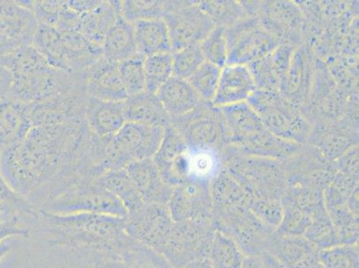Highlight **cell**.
Instances as JSON below:
<instances>
[{"mask_svg":"<svg viewBox=\"0 0 359 268\" xmlns=\"http://www.w3.org/2000/svg\"><path fill=\"white\" fill-rule=\"evenodd\" d=\"M93 145L84 119L34 126L21 142L0 153V175L29 201L48 186L89 171Z\"/></svg>","mask_w":359,"mask_h":268,"instance_id":"obj_1","label":"cell"},{"mask_svg":"<svg viewBox=\"0 0 359 268\" xmlns=\"http://www.w3.org/2000/svg\"><path fill=\"white\" fill-rule=\"evenodd\" d=\"M51 244L72 253L91 256L113 253L133 239L126 231V218L81 213L57 215L39 209L37 217Z\"/></svg>","mask_w":359,"mask_h":268,"instance_id":"obj_2","label":"cell"},{"mask_svg":"<svg viewBox=\"0 0 359 268\" xmlns=\"http://www.w3.org/2000/svg\"><path fill=\"white\" fill-rule=\"evenodd\" d=\"M2 58L11 74V97L21 102L42 103L84 88L80 75L52 67L34 45Z\"/></svg>","mask_w":359,"mask_h":268,"instance_id":"obj_3","label":"cell"},{"mask_svg":"<svg viewBox=\"0 0 359 268\" xmlns=\"http://www.w3.org/2000/svg\"><path fill=\"white\" fill-rule=\"evenodd\" d=\"M48 63L68 74L81 75L103 57L102 48L77 32H64L39 25L34 43Z\"/></svg>","mask_w":359,"mask_h":268,"instance_id":"obj_4","label":"cell"},{"mask_svg":"<svg viewBox=\"0 0 359 268\" xmlns=\"http://www.w3.org/2000/svg\"><path fill=\"white\" fill-rule=\"evenodd\" d=\"M164 133L163 127L127 122L113 136L100 138L104 171L125 169L130 163L152 159Z\"/></svg>","mask_w":359,"mask_h":268,"instance_id":"obj_5","label":"cell"},{"mask_svg":"<svg viewBox=\"0 0 359 268\" xmlns=\"http://www.w3.org/2000/svg\"><path fill=\"white\" fill-rule=\"evenodd\" d=\"M40 210L57 215L93 213L126 218L125 208L97 180H84L45 199Z\"/></svg>","mask_w":359,"mask_h":268,"instance_id":"obj_6","label":"cell"},{"mask_svg":"<svg viewBox=\"0 0 359 268\" xmlns=\"http://www.w3.org/2000/svg\"><path fill=\"white\" fill-rule=\"evenodd\" d=\"M279 160L240 154L228 164L227 171L239 182L248 199L282 201L286 176Z\"/></svg>","mask_w":359,"mask_h":268,"instance_id":"obj_7","label":"cell"},{"mask_svg":"<svg viewBox=\"0 0 359 268\" xmlns=\"http://www.w3.org/2000/svg\"><path fill=\"white\" fill-rule=\"evenodd\" d=\"M247 103L273 135L299 145L308 140L309 123L294 105L278 91L257 89Z\"/></svg>","mask_w":359,"mask_h":268,"instance_id":"obj_8","label":"cell"},{"mask_svg":"<svg viewBox=\"0 0 359 268\" xmlns=\"http://www.w3.org/2000/svg\"><path fill=\"white\" fill-rule=\"evenodd\" d=\"M214 233L213 219L175 222L165 243L156 253L175 268H184L208 257Z\"/></svg>","mask_w":359,"mask_h":268,"instance_id":"obj_9","label":"cell"},{"mask_svg":"<svg viewBox=\"0 0 359 268\" xmlns=\"http://www.w3.org/2000/svg\"><path fill=\"white\" fill-rule=\"evenodd\" d=\"M214 227L230 236L243 253L257 257L269 248L273 229L261 222L248 205L214 208Z\"/></svg>","mask_w":359,"mask_h":268,"instance_id":"obj_10","label":"cell"},{"mask_svg":"<svg viewBox=\"0 0 359 268\" xmlns=\"http://www.w3.org/2000/svg\"><path fill=\"white\" fill-rule=\"evenodd\" d=\"M164 20L171 39L172 53L201 44L217 26L200 5L191 2L166 1Z\"/></svg>","mask_w":359,"mask_h":268,"instance_id":"obj_11","label":"cell"},{"mask_svg":"<svg viewBox=\"0 0 359 268\" xmlns=\"http://www.w3.org/2000/svg\"><path fill=\"white\" fill-rule=\"evenodd\" d=\"M227 65H250L262 60L280 45L275 34L256 20H245L226 29Z\"/></svg>","mask_w":359,"mask_h":268,"instance_id":"obj_12","label":"cell"},{"mask_svg":"<svg viewBox=\"0 0 359 268\" xmlns=\"http://www.w3.org/2000/svg\"><path fill=\"white\" fill-rule=\"evenodd\" d=\"M171 126L181 134L190 148L215 147L226 142L223 119L218 107L202 102L186 116L171 120Z\"/></svg>","mask_w":359,"mask_h":268,"instance_id":"obj_13","label":"cell"},{"mask_svg":"<svg viewBox=\"0 0 359 268\" xmlns=\"http://www.w3.org/2000/svg\"><path fill=\"white\" fill-rule=\"evenodd\" d=\"M39 21L25 1H0V55L32 45Z\"/></svg>","mask_w":359,"mask_h":268,"instance_id":"obj_14","label":"cell"},{"mask_svg":"<svg viewBox=\"0 0 359 268\" xmlns=\"http://www.w3.org/2000/svg\"><path fill=\"white\" fill-rule=\"evenodd\" d=\"M174 224L168 205L146 203L126 218V231L133 241L158 251Z\"/></svg>","mask_w":359,"mask_h":268,"instance_id":"obj_15","label":"cell"},{"mask_svg":"<svg viewBox=\"0 0 359 268\" xmlns=\"http://www.w3.org/2000/svg\"><path fill=\"white\" fill-rule=\"evenodd\" d=\"M168 207L175 222L213 219L210 182L187 180L175 186Z\"/></svg>","mask_w":359,"mask_h":268,"instance_id":"obj_16","label":"cell"},{"mask_svg":"<svg viewBox=\"0 0 359 268\" xmlns=\"http://www.w3.org/2000/svg\"><path fill=\"white\" fill-rule=\"evenodd\" d=\"M152 160L163 180L171 187L189 179V147L172 126L165 129L161 145Z\"/></svg>","mask_w":359,"mask_h":268,"instance_id":"obj_17","label":"cell"},{"mask_svg":"<svg viewBox=\"0 0 359 268\" xmlns=\"http://www.w3.org/2000/svg\"><path fill=\"white\" fill-rule=\"evenodd\" d=\"M88 98L106 101H125L128 99L118 63L102 57L81 75Z\"/></svg>","mask_w":359,"mask_h":268,"instance_id":"obj_18","label":"cell"},{"mask_svg":"<svg viewBox=\"0 0 359 268\" xmlns=\"http://www.w3.org/2000/svg\"><path fill=\"white\" fill-rule=\"evenodd\" d=\"M223 119L226 142L237 149L249 145L264 130L262 120L247 102L218 107Z\"/></svg>","mask_w":359,"mask_h":268,"instance_id":"obj_19","label":"cell"},{"mask_svg":"<svg viewBox=\"0 0 359 268\" xmlns=\"http://www.w3.org/2000/svg\"><path fill=\"white\" fill-rule=\"evenodd\" d=\"M257 89L248 65H226L222 68L219 83L212 105L220 107L247 102Z\"/></svg>","mask_w":359,"mask_h":268,"instance_id":"obj_20","label":"cell"},{"mask_svg":"<svg viewBox=\"0 0 359 268\" xmlns=\"http://www.w3.org/2000/svg\"><path fill=\"white\" fill-rule=\"evenodd\" d=\"M88 129L97 138L113 136L127 123L125 101H106L88 98L84 107Z\"/></svg>","mask_w":359,"mask_h":268,"instance_id":"obj_21","label":"cell"},{"mask_svg":"<svg viewBox=\"0 0 359 268\" xmlns=\"http://www.w3.org/2000/svg\"><path fill=\"white\" fill-rule=\"evenodd\" d=\"M294 51L293 46L279 45L262 60L248 65L257 89L282 91Z\"/></svg>","mask_w":359,"mask_h":268,"instance_id":"obj_22","label":"cell"},{"mask_svg":"<svg viewBox=\"0 0 359 268\" xmlns=\"http://www.w3.org/2000/svg\"><path fill=\"white\" fill-rule=\"evenodd\" d=\"M94 262L102 268H175L162 255L133 240L113 253L96 256Z\"/></svg>","mask_w":359,"mask_h":268,"instance_id":"obj_23","label":"cell"},{"mask_svg":"<svg viewBox=\"0 0 359 268\" xmlns=\"http://www.w3.org/2000/svg\"><path fill=\"white\" fill-rule=\"evenodd\" d=\"M32 128L30 105L12 97L0 101V153L21 142Z\"/></svg>","mask_w":359,"mask_h":268,"instance_id":"obj_24","label":"cell"},{"mask_svg":"<svg viewBox=\"0 0 359 268\" xmlns=\"http://www.w3.org/2000/svg\"><path fill=\"white\" fill-rule=\"evenodd\" d=\"M125 169L145 203L168 205L174 188L163 180L152 159L130 163Z\"/></svg>","mask_w":359,"mask_h":268,"instance_id":"obj_25","label":"cell"},{"mask_svg":"<svg viewBox=\"0 0 359 268\" xmlns=\"http://www.w3.org/2000/svg\"><path fill=\"white\" fill-rule=\"evenodd\" d=\"M155 95L171 120L186 116L203 102L187 80L176 76L170 78Z\"/></svg>","mask_w":359,"mask_h":268,"instance_id":"obj_26","label":"cell"},{"mask_svg":"<svg viewBox=\"0 0 359 268\" xmlns=\"http://www.w3.org/2000/svg\"><path fill=\"white\" fill-rule=\"evenodd\" d=\"M119 15L120 1H99L95 8L81 14L77 32L101 48L107 32Z\"/></svg>","mask_w":359,"mask_h":268,"instance_id":"obj_27","label":"cell"},{"mask_svg":"<svg viewBox=\"0 0 359 268\" xmlns=\"http://www.w3.org/2000/svg\"><path fill=\"white\" fill-rule=\"evenodd\" d=\"M269 248H273L278 260L287 268H318L316 248L302 236H286L271 240Z\"/></svg>","mask_w":359,"mask_h":268,"instance_id":"obj_28","label":"cell"},{"mask_svg":"<svg viewBox=\"0 0 359 268\" xmlns=\"http://www.w3.org/2000/svg\"><path fill=\"white\" fill-rule=\"evenodd\" d=\"M101 48L103 57L116 63L138 55L133 24L126 21L121 14L117 16L115 24L107 32Z\"/></svg>","mask_w":359,"mask_h":268,"instance_id":"obj_29","label":"cell"},{"mask_svg":"<svg viewBox=\"0 0 359 268\" xmlns=\"http://www.w3.org/2000/svg\"><path fill=\"white\" fill-rule=\"evenodd\" d=\"M135 34L138 54L149 55L172 53L171 39L164 19H149L135 22Z\"/></svg>","mask_w":359,"mask_h":268,"instance_id":"obj_30","label":"cell"},{"mask_svg":"<svg viewBox=\"0 0 359 268\" xmlns=\"http://www.w3.org/2000/svg\"><path fill=\"white\" fill-rule=\"evenodd\" d=\"M127 122L159 126H171V119L155 94L147 93L130 97L126 100Z\"/></svg>","mask_w":359,"mask_h":268,"instance_id":"obj_31","label":"cell"},{"mask_svg":"<svg viewBox=\"0 0 359 268\" xmlns=\"http://www.w3.org/2000/svg\"><path fill=\"white\" fill-rule=\"evenodd\" d=\"M97 182L118 199L126 210L127 217L136 213L146 204L126 169L106 172Z\"/></svg>","mask_w":359,"mask_h":268,"instance_id":"obj_32","label":"cell"},{"mask_svg":"<svg viewBox=\"0 0 359 268\" xmlns=\"http://www.w3.org/2000/svg\"><path fill=\"white\" fill-rule=\"evenodd\" d=\"M310 55L305 48H295L285 85L280 93L288 100L304 97L311 77Z\"/></svg>","mask_w":359,"mask_h":268,"instance_id":"obj_33","label":"cell"},{"mask_svg":"<svg viewBox=\"0 0 359 268\" xmlns=\"http://www.w3.org/2000/svg\"><path fill=\"white\" fill-rule=\"evenodd\" d=\"M224 160L220 149L215 147H189V179L210 182L223 169Z\"/></svg>","mask_w":359,"mask_h":268,"instance_id":"obj_34","label":"cell"},{"mask_svg":"<svg viewBox=\"0 0 359 268\" xmlns=\"http://www.w3.org/2000/svg\"><path fill=\"white\" fill-rule=\"evenodd\" d=\"M244 253L237 243L223 232L215 228L208 260L214 268H241Z\"/></svg>","mask_w":359,"mask_h":268,"instance_id":"obj_35","label":"cell"},{"mask_svg":"<svg viewBox=\"0 0 359 268\" xmlns=\"http://www.w3.org/2000/svg\"><path fill=\"white\" fill-rule=\"evenodd\" d=\"M210 194L214 208L248 205L246 192L226 169L210 182Z\"/></svg>","mask_w":359,"mask_h":268,"instance_id":"obj_36","label":"cell"},{"mask_svg":"<svg viewBox=\"0 0 359 268\" xmlns=\"http://www.w3.org/2000/svg\"><path fill=\"white\" fill-rule=\"evenodd\" d=\"M144 74L147 93L156 94L172 76V55L161 53L145 58Z\"/></svg>","mask_w":359,"mask_h":268,"instance_id":"obj_37","label":"cell"},{"mask_svg":"<svg viewBox=\"0 0 359 268\" xmlns=\"http://www.w3.org/2000/svg\"><path fill=\"white\" fill-rule=\"evenodd\" d=\"M166 1L126 0L120 1V14L130 24L149 19H164Z\"/></svg>","mask_w":359,"mask_h":268,"instance_id":"obj_38","label":"cell"},{"mask_svg":"<svg viewBox=\"0 0 359 268\" xmlns=\"http://www.w3.org/2000/svg\"><path fill=\"white\" fill-rule=\"evenodd\" d=\"M303 235L313 246L321 250L339 244L334 225L324 208L313 217L311 225Z\"/></svg>","mask_w":359,"mask_h":268,"instance_id":"obj_39","label":"cell"},{"mask_svg":"<svg viewBox=\"0 0 359 268\" xmlns=\"http://www.w3.org/2000/svg\"><path fill=\"white\" fill-rule=\"evenodd\" d=\"M144 61L145 58L138 54L118 63L121 79L128 98L146 91Z\"/></svg>","mask_w":359,"mask_h":268,"instance_id":"obj_40","label":"cell"},{"mask_svg":"<svg viewBox=\"0 0 359 268\" xmlns=\"http://www.w3.org/2000/svg\"><path fill=\"white\" fill-rule=\"evenodd\" d=\"M222 68L205 61L187 80L204 102L212 103L219 83Z\"/></svg>","mask_w":359,"mask_h":268,"instance_id":"obj_41","label":"cell"},{"mask_svg":"<svg viewBox=\"0 0 359 268\" xmlns=\"http://www.w3.org/2000/svg\"><path fill=\"white\" fill-rule=\"evenodd\" d=\"M318 260L324 268H358L357 244H337L323 248Z\"/></svg>","mask_w":359,"mask_h":268,"instance_id":"obj_42","label":"cell"},{"mask_svg":"<svg viewBox=\"0 0 359 268\" xmlns=\"http://www.w3.org/2000/svg\"><path fill=\"white\" fill-rule=\"evenodd\" d=\"M283 220L278 227L280 235L302 236L311 225L313 215L283 198Z\"/></svg>","mask_w":359,"mask_h":268,"instance_id":"obj_43","label":"cell"},{"mask_svg":"<svg viewBox=\"0 0 359 268\" xmlns=\"http://www.w3.org/2000/svg\"><path fill=\"white\" fill-rule=\"evenodd\" d=\"M205 60L224 68L228 60L226 28L215 26L213 31L200 44Z\"/></svg>","mask_w":359,"mask_h":268,"instance_id":"obj_44","label":"cell"},{"mask_svg":"<svg viewBox=\"0 0 359 268\" xmlns=\"http://www.w3.org/2000/svg\"><path fill=\"white\" fill-rule=\"evenodd\" d=\"M172 76L188 80L204 63L200 44L189 46L172 53Z\"/></svg>","mask_w":359,"mask_h":268,"instance_id":"obj_45","label":"cell"},{"mask_svg":"<svg viewBox=\"0 0 359 268\" xmlns=\"http://www.w3.org/2000/svg\"><path fill=\"white\" fill-rule=\"evenodd\" d=\"M233 2H205L201 8L210 15L217 26L224 27L233 26V22L237 24L236 18H240V6L231 4ZM234 24V25H235Z\"/></svg>","mask_w":359,"mask_h":268,"instance_id":"obj_46","label":"cell"},{"mask_svg":"<svg viewBox=\"0 0 359 268\" xmlns=\"http://www.w3.org/2000/svg\"><path fill=\"white\" fill-rule=\"evenodd\" d=\"M25 4L34 13L39 24L55 27L62 1H25Z\"/></svg>","mask_w":359,"mask_h":268,"instance_id":"obj_47","label":"cell"},{"mask_svg":"<svg viewBox=\"0 0 359 268\" xmlns=\"http://www.w3.org/2000/svg\"><path fill=\"white\" fill-rule=\"evenodd\" d=\"M30 234V229L25 225L24 222H0V243L15 237L29 238Z\"/></svg>","mask_w":359,"mask_h":268,"instance_id":"obj_48","label":"cell"},{"mask_svg":"<svg viewBox=\"0 0 359 268\" xmlns=\"http://www.w3.org/2000/svg\"><path fill=\"white\" fill-rule=\"evenodd\" d=\"M11 74L6 67L2 55H0V101L11 97Z\"/></svg>","mask_w":359,"mask_h":268,"instance_id":"obj_49","label":"cell"},{"mask_svg":"<svg viewBox=\"0 0 359 268\" xmlns=\"http://www.w3.org/2000/svg\"><path fill=\"white\" fill-rule=\"evenodd\" d=\"M67 268H102L99 264L88 262V261L71 260L68 261Z\"/></svg>","mask_w":359,"mask_h":268,"instance_id":"obj_50","label":"cell"},{"mask_svg":"<svg viewBox=\"0 0 359 268\" xmlns=\"http://www.w3.org/2000/svg\"><path fill=\"white\" fill-rule=\"evenodd\" d=\"M241 268H266L257 257L250 256L245 257Z\"/></svg>","mask_w":359,"mask_h":268,"instance_id":"obj_51","label":"cell"},{"mask_svg":"<svg viewBox=\"0 0 359 268\" xmlns=\"http://www.w3.org/2000/svg\"><path fill=\"white\" fill-rule=\"evenodd\" d=\"M12 250L11 240L3 241L0 243V264L5 260Z\"/></svg>","mask_w":359,"mask_h":268,"instance_id":"obj_52","label":"cell"},{"mask_svg":"<svg viewBox=\"0 0 359 268\" xmlns=\"http://www.w3.org/2000/svg\"><path fill=\"white\" fill-rule=\"evenodd\" d=\"M184 268H214L212 267L210 261H208L207 257L201 258V260H196L194 262H192L190 264H188L187 267Z\"/></svg>","mask_w":359,"mask_h":268,"instance_id":"obj_53","label":"cell"}]
</instances>
